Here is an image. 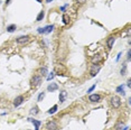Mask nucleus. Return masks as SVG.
Here are the masks:
<instances>
[{
    "mask_svg": "<svg viewBox=\"0 0 131 130\" xmlns=\"http://www.w3.org/2000/svg\"><path fill=\"white\" fill-rule=\"evenodd\" d=\"M53 29H54V26L53 25H48V26H46V27H44V28H38L37 29V31L39 34H49V33H52L53 31Z\"/></svg>",
    "mask_w": 131,
    "mask_h": 130,
    "instance_id": "1",
    "label": "nucleus"
},
{
    "mask_svg": "<svg viewBox=\"0 0 131 130\" xmlns=\"http://www.w3.org/2000/svg\"><path fill=\"white\" fill-rule=\"evenodd\" d=\"M111 104H112L114 108H119L121 104V101H120V98L119 97H112L111 98Z\"/></svg>",
    "mask_w": 131,
    "mask_h": 130,
    "instance_id": "2",
    "label": "nucleus"
},
{
    "mask_svg": "<svg viewBox=\"0 0 131 130\" xmlns=\"http://www.w3.org/2000/svg\"><path fill=\"white\" fill-rule=\"evenodd\" d=\"M100 68H101V66L99 65V64H93L92 65V67H91V75L92 76H95V75L99 73V71H100Z\"/></svg>",
    "mask_w": 131,
    "mask_h": 130,
    "instance_id": "3",
    "label": "nucleus"
},
{
    "mask_svg": "<svg viewBox=\"0 0 131 130\" xmlns=\"http://www.w3.org/2000/svg\"><path fill=\"white\" fill-rule=\"evenodd\" d=\"M42 83V78H40L39 75H35L33 78H31V84L34 86H38Z\"/></svg>",
    "mask_w": 131,
    "mask_h": 130,
    "instance_id": "4",
    "label": "nucleus"
},
{
    "mask_svg": "<svg viewBox=\"0 0 131 130\" xmlns=\"http://www.w3.org/2000/svg\"><path fill=\"white\" fill-rule=\"evenodd\" d=\"M28 41H29V36H27V35L17 38V43H18V44H25V43H27Z\"/></svg>",
    "mask_w": 131,
    "mask_h": 130,
    "instance_id": "5",
    "label": "nucleus"
},
{
    "mask_svg": "<svg viewBox=\"0 0 131 130\" xmlns=\"http://www.w3.org/2000/svg\"><path fill=\"white\" fill-rule=\"evenodd\" d=\"M48 130H56L57 129V123L55 122V121H51V122L47 123V126H46Z\"/></svg>",
    "mask_w": 131,
    "mask_h": 130,
    "instance_id": "6",
    "label": "nucleus"
},
{
    "mask_svg": "<svg viewBox=\"0 0 131 130\" xmlns=\"http://www.w3.org/2000/svg\"><path fill=\"white\" fill-rule=\"evenodd\" d=\"M22 101H24V97H22V95H19V97H17L15 99L14 105L15 107H18V105H20V104L22 103Z\"/></svg>",
    "mask_w": 131,
    "mask_h": 130,
    "instance_id": "7",
    "label": "nucleus"
},
{
    "mask_svg": "<svg viewBox=\"0 0 131 130\" xmlns=\"http://www.w3.org/2000/svg\"><path fill=\"white\" fill-rule=\"evenodd\" d=\"M114 42H115V38L113 37V36H110V37L108 38V41H106V45H108V47H109V48H112V47H113Z\"/></svg>",
    "mask_w": 131,
    "mask_h": 130,
    "instance_id": "8",
    "label": "nucleus"
},
{
    "mask_svg": "<svg viewBox=\"0 0 131 130\" xmlns=\"http://www.w3.org/2000/svg\"><path fill=\"white\" fill-rule=\"evenodd\" d=\"M100 99H101V97L99 94H91L89 97V100L91 101V102H98V101H100Z\"/></svg>",
    "mask_w": 131,
    "mask_h": 130,
    "instance_id": "9",
    "label": "nucleus"
},
{
    "mask_svg": "<svg viewBox=\"0 0 131 130\" xmlns=\"http://www.w3.org/2000/svg\"><path fill=\"white\" fill-rule=\"evenodd\" d=\"M28 121L33 122L34 125H35V130H39V127H40V125H42V122H40V121H38V120H35V119H31V118H29Z\"/></svg>",
    "mask_w": 131,
    "mask_h": 130,
    "instance_id": "10",
    "label": "nucleus"
},
{
    "mask_svg": "<svg viewBox=\"0 0 131 130\" xmlns=\"http://www.w3.org/2000/svg\"><path fill=\"white\" fill-rule=\"evenodd\" d=\"M47 90L49 91V92H54V91L58 90V85L56 84V83H51V84L47 86Z\"/></svg>",
    "mask_w": 131,
    "mask_h": 130,
    "instance_id": "11",
    "label": "nucleus"
},
{
    "mask_svg": "<svg viewBox=\"0 0 131 130\" xmlns=\"http://www.w3.org/2000/svg\"><path fill=\"white\" fill-rule=\"evenodd\" d=\"M66 97H67V93H66V91H61V93H59V101H61V103L62 102H64L66 99Z\"/></svg>",
    "mask_w": 131,
    "mask_h": 130,
    "instance_id": "12",
    "label": "nucleus"
},
{
    "mask_svg": "<svg viewBox=\"0 0 131 130\" xmlns=\"http://www.w3.org/2000/svg\"><path fill=\"white\" fill-rule=\"evenodd\" d=\"M115 128H116V130H128V129H127V127L124 126V123H123V122L116 123Z\"/></svg>",
    "mask_w": 131,
    "mask_h": 130,
    "instance_id": "13",
    "label": "nucleus"
},
{
    "mask_svg": "<svg viewBox=\"0 0 131 130\" xmlns=\"http://www.w3.org/2000/svg\"><path fill=\"white\" fill-rule=\"evenodd\" d=\"M62 19H63V22H64L65 25H67V24L69 22V16L66 15V14H64V15H63V18Z\"/></svg>",
    "mask_w": 131,
    "mask_h": 130,
    "instance_id": "14",
    "label": "nucleus"
},
{
    "mask_svg": "<svg viewBox=\"0 0 131 130\" xmlns=\"http://www.w3.org/2000/svg\"><path fill=\"white\" fill-rule=\"evenodd\" d=\"M44 16H45V12H44V11H40L39 14H38V16H37L36 20H37V21H42L43 18H44Z\"/></svg>",
    "mask_w": 131,
    "mask_h": 130,
    "instance_id": "15",
    "label": "nucleus"
},
{
    "mask_svg": "<svg viewBox=\"0 0 131 130\" xmlns=\"http://www.w3.org/2000/svg\"><path fill=\"white\" fill-rule=\"evenodd\" d=\"M39 73H40V75L46 76V75H47V68H46V67H42V68H39Z\"/></svg>",
    "mask_w": 131,
    "mask_h": 130,
    "instance_id": "16",
    "label": "nucleus"
},
{
    "mask_svg": "<svg viewBox=\"0 0 131 130\" xmlns=\"http://www.w3.org/2000/svg\"><path fill=\"white\" fill-rule=\"evenodd\" d=\"M116 92L120 93V94H123V95H124V86L123 85L118 86V88H116Z\"/></svg>",
    "mask_w": 131,
    "mask_h": 130,
    "instance_id": "17",
    "label": "nucleus"
},
{
    "mask_svg": "<svg viewBox=\"0 0 131 130\" xmlns=\"http://www.w3.org/2000/svg\"><path fill=\"white\" fill-rule=\"evenodd\" d=\"M57 109H58V107L56 105V104H55L53 108H51L49 110H48V113H49V114H53V113H55V112L57 111Z\"/></svg>",
    "mask_w": 131,
    "mask_h": 130,
    "instance_id": "18",
    "label": "nucleus"
},
{
    "mask_svg": "<svg viewBox=\"0 0 131 130\" xmlns=\"http://www.w3.org/2000/svg\"><path fill=\"white\" fill-rule=\"evenodd\" d=\"M15 29H16V25H10V26L7 27L8 33H12V31H15Z\"/></svg>",
    "mask_w": 131,
    "mask_h": 130,
    "instance_id": "19",
    "label": "nucleus"
},
{
    "mask_svg": "<svg viewBox=\"0 0 131 130\" xmlns=\"http://www.w3.org/2000/svg\"><path fill=\"white\" fill-rule=\"evenodd\" d=\"M100 61H101V56H99V55H96L95 57H93V58H92V62H93V64L99 63Z\"/></svg>",
    "mask_w": 131,
    "mask_h": 130,
    "instance_id": "20",
    "label": "nucleus"
},
{
    "mask_svg": "<svg viewBox=\"0 0 131 130\" xmlns=\"http://www.w3.org/2000/svg\"><path fill=\"white\" fill-rule=\"evenodd\" d=\"M30 113H31V114H37V113H38V108H37V107H34V108L30 110Z\"/></svg>",
    "mask_w": 131,
    "mask_h": 130,
    "instance_id": "21",
    "label": "nucleus"
},
{
    "mask_svg": "<svg viewBox=\"0 0 131 130\" xmlns=\"http://www.w3.org/2000/svg\"><path fill=\"white\" fill-rule=\"evenodd\" d=\"M44 98H45V92H42L39 95H38V101H39V102L40 101H43Z\"/></svg>",
    "mask_w": 131,
    "mask_h": 130,
    "instance_id": "22",
    "label": "nucleus"
},
{
    "mask_svg": "<svg viewBox=\"0 0 131 130\" xmlns=\"http://www.w3.org/2000/svg\"><path fill=\"white\" fill-rule=\"evenodd\" d=\"M126 70H127V65H123V67L121 68V75L126 74Z\"/></svg>",
    "mask_w": 131,
    "mask_h": 130,
    "instance_id": "23",
    "label": "nucleus"
},
{
    "mask_svg": "<svg viewBox=\"0 0 131 130\" xmlns=\"http://www.w3.org/2000/svg\"><path fill=\"white\" fill-rule=\"evenodd\" d=\"M53 78H54V73L52 72V73H51V75H48L47 80H48V81H51V80H53Z\"/></svg>",
    "mask_w": 131,
    "mask_h": 130,
    "instance_id": "24",
    "label": "nucleus"
},
{
    "mask_svg": "<svg viewBox=\"0 0 131 130\" xmlns=\"http://www.w3.org/2000/svg\"><path fill=\"white\" fill-rule=\"evenodd\" d=\"M95 86H96V85H95V84H94V85H92L91 88H90V89L87 90V92H92V91H93V90L95 89Z\"/></svg>",
    "mask_w": 131,
    "mask_h": 130,
    "instance_id": "25",
    "label": "nucleus"
},
{
    "mask_svg": "<svg viewBox=\"0 0 131 130\" xmlns=\"http://www.w3.org/2000/svg\"><path fill=\"white\" fill-rule=\"evenodd\" d=\"M67 6H68V5H65V6H63V7H61V11H64V10H65Z\"/></svg>",
    "mask_w": 131,
    "mask_h": 130,
    "instance_id": "26",
    "label": "nucleus"
},
{
    "mask_svg": "<svg viewBox=\"0 0 131 130\" xmlns=\"http://www.w3.org/2000/svg\"><path fill=\"white\" fill-rule=\"evenodd\" d=\"M120 57H121V53H119V54H118V56H116V62H118V61H119V60H120Z\"/></svg>",
    "mask_w": 131,
    "mask_h": 130,
    "instance_id": "27",
    "label": "nucleus"
},
{
    "mask_svg": "<svg viewBox=\"0 0 131 130\" xmlns=\"http://www.w3.org/2000/svg\"><path fill=\"white\" fill-rule=\"evenodd\" d=\"M131 52H130V51H128V60H129V61H130V58H131Z\"/></svg>",
    "mask_w": 131,
    "mask_h": 130,
    "instance_id": "28",
    "label": "nucleus"
},
{
    "mask_svg": "<svg viewBox=\"0 0 131 130\" xmlns=\"http://www.w3.org/2000/svg\"><path fill=\"white\" fill-rule=\"evenodd\" d=\"M77 2L79 4H84V2H86V0H77Z\"/></svg>",
    "mask_w": 131,
    "mask_h": 130,
    "instance_id": "29",
    "label": "nucleus"
},
{
    "mask_svg": "<svg viewBox=\"0 0 131 130\" xmlns=\"http://www.w3.org/2000/svg\"><path fill=\"white\" fill-rule=\"evenodd\" d=\"M127 85L129 86V88H130V86H131V81H130V80H129V81H128V84H127Z\"/></svg>",
    "mask_w": 131,
    "mask_h": 130,
    "instance_id": "30",
    "label": "nucleus"
},
{
    "mask_svg": "<svg viewBox=\"0 0 131 130\" xmlns=\"http://www.w3.org/2000/svg\"><path fill=\"white\" fill-rule=\"evenodd\" d=\"M53 0H46V2H52Z\"/></svg>",
    "mask_w": 131,
    "mask_h": 130,
    "instance_id": "31",
    "label": "nucleus"
},
{
    "mask_svg": "<svg viewBox=\"0 0 131 130\" xmlns=\"http://www.w3.org/2000/svg\"><path fill=\"white\" fill-rule=\"evenodd\" d=\"M9 1H10V0H7V1H6V5H8V4H9Z\"/></svg>",
    "mask_w": 131,
    "mask_h": 130,
    "instance_id": "32",
    "label": "nucleus"
},
{
    "mask_svg": "<svg viewBox=\"0 0 131 130\" xmlns=\"http://www.w3.org/2000/svg\"><path fill=\"white\" fill-rule=\"evenodd\" d=\"M37 1H38V2H42V0H37Z\"/></svg>",
    "mask_w": 131,
    "mask_h": 130,
    "instance_id": "33",
    "label": "nucleus"
}]
</instances>
